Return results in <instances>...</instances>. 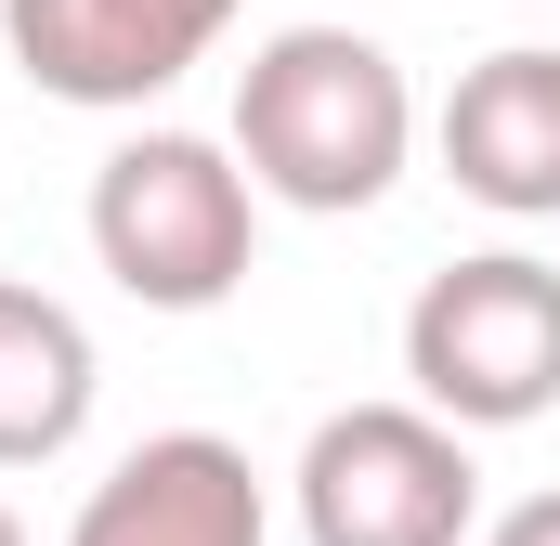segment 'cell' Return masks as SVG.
I'll use <instances>...</instances> for the list:
<instances>
[{
	"mask_svg": "<svg viewBox=\"0 0 560 546\" xmlns=\"http://www.w3.org/2000/svg\"><path fill=\"white\" fill-rule=\"evenodd\" d=\"M235 156L275 209L352 222L405 182L418 156V92L365 26H275L235 66Z\"/></svg>",
	"mask_w": 560,
	"mask_h": 546,
	"instance_id": "cell-1",
	"label": "cell"
},
{
	"mask_svg": "<svg viewBox=\"0 0 560 546\" xmlns=\"http://www.w3.org/2000/svg\"><path fill=\"white\" fill-rule=\"evenodd\" d=\"M92 261L143 312H222L261 261V182L209 131H131L92 169Z\"/></svg>",
	"mask_w": 560,
	"mask_h": 546,
	"instance_id": "cell-2",
	"label": "cell"
},
{
	"mask_svg": "<svg viewBox=\"0 0 560 546\" xmlns=\"http://www.w3.org/2000/svg\"><path fill=\"white\" fill-rule=\"evenodd\" d=\"M405 378L456 429H535L560 404V273L535 248L443 261L405 299Z\"/></svg>",
	"mask_w": 560,
	"mask_h": 546,
	"instance_id": "cell-3",
	"label": "cell"
},
{
	"mask_svg": "<svg viewBox=\"0 0 560 546\" xmlns=\"http://www.w3.org/2000/svg\"><path fill=\"white\" fill-rule=\"evenodd\" d=\"M300 546H469L482 534V468H469V429L430 404H339L300 468Z\"/></svg>",
	"mask_w": 560,
	"mask_h": 546,
	"instance_id": "cell-4",
	"label": "cell"
},
{
	"mask_svg": "<svg viewBox=\"0 0 560 546\" xmlns=\"http://www.w3.org/2000/svg\"><path fill=\"white\" fill-rule=\"evenodd\" d=\"M248 0H0V39L13 66L52 92V105H92V118H131L156 92H183L222 26Z\"/></svg>",
	"mask_w": 560,
	"mask_h": 546,
	"instance_id": "cell-5",
	"label": "cell"
},
{
	"mask_svg": "<svg viewBox=\"0 0 560 546\" xmlns=\"http://www.w3.org/2000/svg\"><path fill=\"white\" fill-rule=\"evenodd\" d=\"M430 143H443V182H456L469 209H495V222H560V52L548 39H509V52L456 66Z\"/></svg>",
	"mask_w": 560,
	"mask_h": 546,
	"instance_id": "cell-6",
	"label": "cell"
},
{
	"mask_svg": "<svg viewBox=\"0 0 560 546\" xmlns=\"http://www.w3.org/2000/svg\"><path fill=\"white\" fill-rule=\"evenodd\" d=\"M66 546H275V508H261L248 442H222V429H156V442H131V455L79 495Z\"/></svg>",
	"mask_w": 560,
	"mask_h": 546,
	"instance_id": "cell-7",
	"label": "cell"
},
{
	"mask_svg": "<svg viewBox=\"0 0 560 546\" xmlns=\"http://www.w3.org/2000/svg\"><path fill=\"white\" fill-rule=\"evenodd\" d=\"M92 325L52 299V286H13L0 273V468H52L79 429H92Z\"/></svg>",
	"mask_w": 560,
	"mask_h": 546,
	"instance_id": "cell-8",
	"label": "cell"
},
{
	"mask_svg": "<svg viewBox=\"0 0 560 546\" xmlns=\"http://www.w3.org/2000/svg\"><path fill=\"white\" fill-rule=\"evenodd\" d=\"M482 546H560V495H522V508H495Z\"/></svg>",
	"mask_w": 560,
	"mask_h": 546,
	"instance_id": "cell-9",
	"label": "cell"
},
{
	"mask_svg": "<svg viewBox=\"0 0 560 546\" xmlns=\"http://www.w3.org/2000/svg\"><path fill=\"white\" fill-rule=\"evenodd\" d=\"M0 546H26V521H13V508H0Z\"/></svg>",
	"mask_w": 560,
	"mask_h": 546,
	"instance_id": "cell-10",
	"label": "cell"
}]
</instances>
